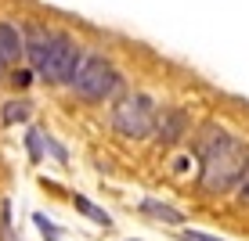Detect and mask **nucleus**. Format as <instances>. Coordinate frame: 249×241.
Segmentation results:
<instances>
[{
    "label": "nucleus",
    "instance_id": "nucleus-1",
    "mask_svg": "<svg viewBox=\"0 0 249 241\" xmlns=\"http://www.w3.org/2000/svg\"><path fill=\"white\" fill-rule=\"evenodd\" d=\"M195 151H199V187L202 194H224L235 191L249 166V144L242 137L228 133L220 123H202L195 137Z\"/></svg>",
    "mask_w": 249,
    "mask_h": 241
},
{
    "label": "nucleus",
    "instance_id": "nucleus-2",
    "mask_svg": "<svg viewBox=\"0 0 249 241\" xmlns=\"http://www.w3.org/2000/svg\"><path fill=\"white\" fill-rule=\"evenodd\" d=\"M123 83H126L123 72H119L105 54H94V50L87 54V50H83V62H80V68H76L69 87H72V94L80 101H94V105H98V101L119 97V94H123Z\"/></svg>",
    "mask_w": 249,
    "mask_h": 241
},
{
    "label": "nucleus",
    "instance_id": "nucleus-3",
    "mask_svg": "<svg viewBox=\"0 0 249 241\" xmlns=\"http://www.w3.org/2000/svg\"><path fill=\"white\" fill-rule=\"evenodd\" d=\"M156 119H159V105L148 94L134 90V94H119V101L112 105V130L126 141H144V137L156 133Z\"/></svg>",
    "mask_w": 249,
    "mask_h": 241
},
{
    "label": "nucleus",
    "instance_id": "nucleus-4",
    "mask_svg": "<svg viewBox=\"0 0 249 241\" xmlns=\"http://www.w3.org/2000/svg\"><path fill=\"white\" fill-rule=\"evenodd\" d=\"M83 62V47L76 44L69 32H54V40H51V50L44 58V65L36 68V76L51 87H69L76 76V68Z\"/></svg>",
    "mask_w": 249,
    "mask_h": 241
},
{
    "label": "nucleus",
    "instance_id": "nucleus-5",
    "mask_svg": "<svg viewBox=\"0 0 249 241\" xmlns=\"http://www.w3.org/2000/svg\"><path fill=\"white\" fill-rule=\"evenodd\" d=\"M51 40H54V32H51L47 25H40V22H29V25H25L22 47H25V62H29L33 72L44 65V58H47V50H51Z\"/></svg>",
    "mask_w": 249,
    "mask_h": 241
},
{
    "label": "nucleus",
    "instance_id": "nucleus-6",
    "mask_svg": "<svg viewBox=\"0 0 249 241\" xmlns=\"http://www.w3.org/2000/svg\"><path fill=\"white\" fill-rule=\"evenodd\" d=\"M188 126H192V119H188L184 108H166V112H159V119H156V137H159V144H166V148H170V144L184 141Z\"/></svg>",
    "mask_w": 249,
    "mask_h": 241
},
{
    "label": "nucleus",
    "instance_id": "nucleus-7",
    "mask_svg": "<svg viewBox=\"0 0 249 241\" xmlns=\"http://www.w3.org/2000/svg\"><path fill=\"white\" fill-rule=\"evenodd\" d=\"M25 58V47H22V29L11 22H0V62H4L7 68L18 65Z\"/></svg>",
    "mask_w": 249,
    "mask_h": 241
},
{
    "label": "nucleus",
    "instance_id": "nucleus-8",
    "mask_svg": "<svg viewBox=\"0 0 249 241\" xmlns=\"http://www.w3.org/2000/svg\"><path fill=\"white\" fill-rule=\"evenodd\" d=\"M141 212L152 216V220H159V223H170V227H181V223H184V212L174 209V205H166V202H159V198H144Z\"/></svg>",
    "mask_w": 249,
    "mask_h": 241
},
{
    "label": "nucleus",
    "instance_id": "nucleus-9",
    "mask_svg": "<svg viewBox=\"0 0 249 241\" xmlns=\"http://www.w3.org/2000/svg\"><path fill=\"white\" fill-rule=\"evenodd\" d=\"M29 112H33V105H29L25 97H11L4 108H0V123H4V126L25 123V119H29Z\"/></svg>",
    "mask_w": 249,
    "mask_h": 241
},
{
    "label": "nucleus",
    "instance_id": "nucleus-10",
    "mask_svg": "<svg viewBox=\"0 0 249 241\" xmlns=\"http://www.w3.org/2000/svg\"><path fill=\"white\" fill-rule=\"evenodd\" d=\"M72 205L83 212L87 220H94V223H101V227H112V216H108L105 209H98V205L90 202V198H83V194H72Z\"/></svg>",
    "mask_w": 249,
    "mask_h": 241
},
{
    "label": "nucleus",
    "instance_id": "nucleus-11",
    "mask_svg": "<svg viewBox=\"0 0 249 241\" xmlns=\"http://www.w3.org/2000/svg\"><path fill=\"white\" fill-rule=\"evenodd\" d=\"M33 76H36V72L25 65V68H7L4 80H7V87H11V90H18V94H22V90H29V87H33Z\"/></svg>",
    "mask_w": 249,
    "mask_h": 241
},
{
    "label": "nucleus",
    "instance_id": "nucleus-12",
    "mask_svg": "<svg viewBox=\"0 0 249 241\" xmlns=\"http://www.w3.org/2000/svg\"><path fill=\"white\" fill-rule=\"evenodd\" d=\"M25 148H29V159H33V162L44 159V130H36V126H33V130L25 133Z\"/></svg>",
    "mask_w": 249,
    "mask_h": 241
},
{
    "label": "nucleus",
    "instance_id": "nucleus-13",
    "mask_svg": "<svg viewBox=\"0 0 249 241\" xmlns=\"http://www.w3.org/2000/svg\"><path fill=\"white\" fill-rule=\"evenodd\" d=\"M33 223H36V230L44 234V241H58V238H62V230H58L54 223L44 216V212H33Z\"/></svg>",
    "mask_w": 249,
    "mask_h": 241
},
{
    "label": "nucleus",
    "instance_id": "nucleus-14",
    "mask_svg": "<svg viewBox=\"0 0 249 241\" xmlns=\"http://www.w3.org/2000/svg\"><path fill=\"white\" fill-rule=\"evenodd\" d=\"M0 241H11V205H0Z\"/></svg>",
    "mask_w": 249,
    "mask_h": 241
},
{
    "label": "nucleus",
    "instance_id": "nucleus-15",
    "mask_svg": "<svg viewBox=\"0 0 249 241\" xmlns=\"http://www.w3.org/2000/svg\"><path fill=\"white\" fill-rule=\"evenodd\" d=\"M235 198H238V205H249V166H246L242 180L235 184Z\"/></svg>",
    "mask_w": 249,
    "mask_h": 241
},
{
    "label": "nucleus",
    "instance_id": "nucleus-16",
    "mask_svg": "<svg viewBox=\"0 0 249 241\" xmlns=\"http://www.w3.org/2000/svg\"><path fill=\"white\" fill-rule=\"evenodd\" d=\"M44 148H47L51 155H54L58 162H65V159H69V155H65V148H62V144H58V141H54V137H47V133H44Z\"/></svg>",
    "mask_w": 249,
    "mask_h": 241
},
{
    "label": "nucleus",
    "instance_id": "nucleus-17",
    "mask_svg": "<svg viewBox=\"0 0 249 241\" xmlns=\"http://www.w3.org/2000/svg\"><path fill=\"white\" fill-rule=\"evenodd\" d=\"M181 241H224V238H213V234H202V230H181Z\"/></svg>",
    "mask_w": 249,
    "mask_h": 241
},
{
    "label": "nucleus",
    "instance_id": "nucleus-18",
    "mask_svg": "<svg viewBox=\"0 0 249 241\" xmlns=\"http://www.w3.org/2000/svg\"><path fill=\"white\" fill-rule=\"evenodd\" d=\"M4 76H7V65H4V62H0V80H4Z\"/></svg>",
    "mask_w": 249,
    "mask_h": 241
}]
</instances>
